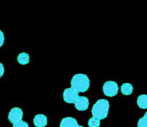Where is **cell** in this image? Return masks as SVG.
Returning <instances> with one entry per match:
<instances>
[{
  "mask_svg": "<svg viewBox=\"0 0 147 127\" xmlns=\"http://www.w3.org/2000/svg\"><path fill=\"white\" fill-rule=\"evenodd\" d=\"M33 124L36 127H45L48 124V118L43 114H37L33 118Z\"/></svg>",
  "mask_w": 147,
  "mask_h": 127,
  "instance_id": "cell-8",
  "label": "cell"
},
{
  "mask_svg": "<svg viewBox=\"0 0 147 127\" xmlns=\"http://www.w3.org/2000/svg\"><path fill=\"white\" fill-rule=\"evenodd\" d=\"M5 43V35L2 30H0V47H2Z\"/></svg>",
  "mask_w": 147,
  "mask_h": 127,
  "instance_id": "cell-15",
  "label": "cell"
},
{
  "mask_svg": "<svg viewBox=\"0 0 147 127\" xmlns=\"http://www.w3.org/2000/svg\"><path fill=\"white\" fill-rule=\"evenodd\" d=\"M5 73V67L2 63H0V78L4 75Z\"/></svg>",
  "mask_w": 147,
  "mask_h": 127,
  "instance_id": "cell-16",
  "label": "cell"
},
{
  "mask_svg": "<svg viewBox=\"0 0 147 127\" xmlns=\"http://www.w3.org/2000/svg\"><path fill=\"white\" fill-rule=\"evenodd\" d=\"M137 105L141 109H147V95H141L138 97Z\"/></svg>",
  "mask_w": 147,
  "mask_h": 127,
  "instance_id": "cell-9",
  "label": "cell"
},
{
  "mask_svg": "<svg viewBox=\"0 0 147 127\" xmlns=\"http://www.w3.org/2000/svg\"><path fill=\"white\" fill-rule=\"evenodd\" d=\"M71 86L78 93H85L90 86V80L86 74H77L71 78Z\"/></svg>",
  "mask_w": 147,
  "mask_h": 127,
  "instance_id": "cell-1",
  "label": "cell"
},
{
  "mask_svg": "<svg viewBox=\"0 0 147 127\" xmlns=\"http://www.w3.org/2000/svg\"><path fill=\"white\" fill-rule=\"evenodd\" d=\"M79 97V93L74 90L73 88L65 89L63 93V101L67 103H75L76 100Z\"/></svg>",
  "mask_w": 147,
  "mask_h": 127,
  "instance_id": "cell-5",
  "label": "cell"
},
{
  "mask_svg": "<svg viewBox=\"0 0 147 127\" xmlns=\"http://www.w3.org/2000/svg\"><path fill=\"white\" fill-rule=\"evenodd\" d=\"M76 109L79 111H84L89 107V100L85 96H79L74 103Z\"/></svg>",
  "mask_w": 147,
  "mask_h": 127,
  "instance_id": "cell-6",
  "label": "cell"
},
{
  "mask_svg": "<svg viewBox=\"0 0 147 127\" xmlns=\"http://www.w3.org/2000/svg\"><path fill=\"white\" fill-rule=\"evenodd\" d=\"M18 61L19 62V63H20L21 65L28 64L30 61L29 54L27 53H25V52L20 53L18 56Z\"/></svg>",
  "mask_w": 147,
  "mask_h": 127,
  "instance_id": "cell-11",
  "label": "cell"
},
{
  "mask_svg": "<svg viewBox=\"0 0 147 127\" xmlns=\"http://www.w3.org/2000/svg\"><path fill=\"white\" fill-rule=\"evenodd\" d=\"M118 90V84L115 81H107L103 84V93L107 97H114L117 95Z\"/></svg>",
  "mask_w": 147,
  "mask_h": 127,
  "instance_id": "cell-3",
  "label": "cell"
},
{
  "mask_svg": "<svg viewBox=\"0 0 147 127\" xmlns=\"http://www.w3.org/2000/svg\"><path fill=\"white\" fill-rule=\"evenodd\" d=\"M137 127H147V112H146L142 118L138 120Z\"/></svg>",
  "mask_w": 147,
  "mask_h": 127,
  "instance_id": "cell-12",
  "label": "cell"
},
{
  "mask_svg": "<svg viewBox=\"0 0 147 127\" xmlns=\"http://www.w3.org/2000/svg\"><path fill=\"white\" fill-rule=\"evenodd\" d=\"M60 127H83L80 126L76 118L72 117H66L61 121Z\"/></svg>",
  "mask_w": 147,
  "mask_h": 127,
  "instance_id": "cell-7",
  "label": "cell"
},
{
  "mask_svg": "<svg viewBox=\"0 0 147 127\" xmlns=\"http://www.w3.org/2000/svg\"><path fill=\"white\" fill-rule=\"evenodd\" d=\"M23 111L21 108L15 107L12 108L8 114V119L12 124H17L22 121Z\"/></svg>",
  "mask_w": 147,
  "mask_h": 127,
  "instance_id": "cell-4",
  "label": "cell"
},
{
  "mask_svg": "<svg viewBox=\"0 0 147 127\" xmlns=\"http://www.w3.org/2000/svg\"><path fill=\"white\" fill-rule=\"evenodd\" d=\"M121 90L123 95H129L132 94L134 87H133L132 84H130V83H124V84H123L121 85Z\"/></svg>",
  "mask_w": 147,
  "mask_h": 127,
  "instance_id": "cell-10",
  "label": "cell"
},
{
  "mask_svg": "<svg viewBox=\"0 0 147 127\" xmlns=\"http://www.w3.org/2000/svg\"><path fill=\"white\" fill-rule=\"evenodd\" d=\"M110 103L105 99H100L94 104L92 108L93 117L99 120L105 119L108 115Z\"/></svg>",
  "mask_w": 147,
  "mask_h": 127,
  "instance_id": "cell-2",
  "label": "cell"
},
{
  "mask_svg": "<svg viewBox=\"0 0 147 127\" xmlns=\"http://www.w3.org/2000/svg\"><path fill=\"white\" fill-rule=\"evenodd\" d=\"M13 127H29V125L27 122L22 121L18 124H13Z\"/></svg>",
  "mask_w": 147,
  "mask_h": 127,
  "instance_id": "cell-14",
  "label": "cell"
},
{
  "mask_svg": "<svg viewBox=\"0 0 147 127\" xmlns=\"http://www.w3.org/2000/svg\"><path fill=\"white\" fill-rule=\"evenodd\" d=\"M88 126L89 127H99L100 126V120L92 117L89 120Z\"/></svg>",
  "mask_w": 147,
  "mask_h": 127,
  "instance_id": "cell-13",
  "label": "cell"
}]
</instances>
